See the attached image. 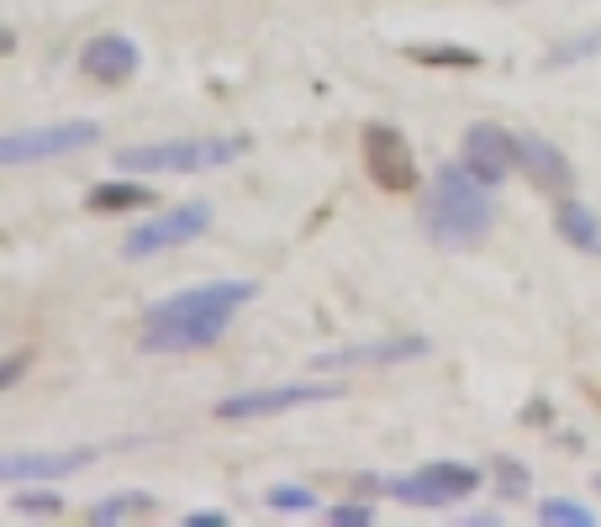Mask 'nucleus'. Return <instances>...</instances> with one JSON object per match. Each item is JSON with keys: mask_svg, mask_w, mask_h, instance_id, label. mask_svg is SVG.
I'll return each mask as SVG.
<instances>
[{"mask_svg": "<svg viewBox=\"0 0 601 527\" xmlns=\"http://www.w3.org/2000/svg\"><path fill=\"white\" fill-rule=\"evenodd\" d=\"M491 227H496L491 185H481L464 164L433 169L427 196H422V233L433 237L438 248H449V254H464V248H481Z\"/></svg>", "mask_w": 601, "mask_h": 527, "instance_id": "f257e3e1", "label": "nucleus"}, {"mask_svg": "<svg viewBox=\"0 0 601 527\" xmlns=\"http://www.w3.org/2000/svg\"><path fill=\"white\" fill-rule=\"evenodd\" d=\"M248 148H254L248 132H211V138H175V143L117 148L111 164H117L121 175H201V169L238 164Z\"/></svg>", "mask_w": 601, "mask_h": 527, "instance_id": "f03ea898", "label": "nucleus"}, {"mask_svg": "<svg viewBox=\"0 0 601 527\" xmlns=\"http://www.w3.org/2000/svg\"><path fill=\"white\" fill-rule=\"evenodd\" d=\"M254 280H207V285H190L180 295H164L143 312V327L158 323H233L243 312V301H254Z\"/></svg>", "mask_w": 601, "mask_h": 527, "instance_id": "7ed1b4c3", "label": "nucleus"}, {"mask_svg": "<svg viewBox=\"0 0 601 527\" xmlns=\"http://www.w3.org/2000/svg\"><path fill=\"white\" fill-rule=\"evenodd\" d=\"M481 485H485V469L464 465V459H433V465L412 469L401 480H380V496H396L406 506H453V501H464Z\"/></svg>", "mask_w": 601, "mask_h": 527, "instance_id": "20e7f679", "label": "nucleus"}, {"mask_svg": "<svg viewBox=\"0 0 601 527\" xmlns=\"http://www.w3.org/2000/svg\"><path fill=\"white\" fill-rule=\"evenodd\" d=\"M211 201H185V206H169L164 216H143L138 227H127L121 237V259H153L164 248H185L211 227Z\"/></svg>", "mask_w": 601, "mask_h": 527, "instance_id": "39448f33", "label": "nucleus"}, {"mask_svg": "<svg viewBox=\"0 0 601 527\" xmlns=\"http://www.w3.org/2000/svg\"><path fill=\"white\" fill-rule=\"evenodd\" d=\"M349 385L332 380H300V385H259V390H238L227 401H216L222 422H254V417H280L296 407H322V401H343Z\"/></svg>", "mask_w": 601, "mask_h": 527, "instance_id": "423d86ee", "label": "nucleus"}, {"mask_svg": "<svg viewBox=\"0 0 601 527\" xmlns=\"http://www.w3.org/2000/svg\"><path fill=\"white\" fill-rule=\"evenodd\" d=\"M364 169H369V179H375L380 190H391V196H406V190L422 185L417 153L406 143V132H401V127H386V121H369V127H364Z\"/></svg>", "mask_w": 601, "mask_h": 527, "instance_id": "0eeeda50", "label": "nucleus"}, {"mask_svg": "<svg viewBox=\"0 0 601 527\" xmlns=\"http://www.w3.org/2000/svg\"><path fill=\"white\" fill-rule=\"evenodd\" d=\"M101 138L95 121H59V127H27V132H5L0 138V164L5 169H22L37 159H63V153H80Z\"/></svg>", "mask_w": 601, "mask_h": 527, "instance_id": "6e6552de", "label": "nucleus"}, {"mask_svg": "<svg viewBox=\"0 0 601 527\" xmlns=\"http://www.w3.org/2000/svg\"><path fill=\"white\" fill-rule=\"evenodd\" d=\"M459 164L481 179V185H507L511 175H522V164H517V132L496 127V121H475V127H464Z\"/></svg>", "mask_w": 601, "mask_h": 527, "instance_id": "1a4fd4ad", "label": "nucleus"}, {"mask_svg": "<svg viewBox=\"0 0 601 527\" xmlns=\"http://www.w3.org/2000/svg\"><path fill=\"white\" fill-rule=\"evenodd\" d=\"M138 63H143L138 43L121 37V32H101V37H91L80 48V74L95 80V85H127L138 74Z\"/></svg>", "mask_w": 601, "mask_h": 527, "instance_id": "9d476101", "label": "nucleus"}, {"mask_svg": "<svg viewBox=\"0 0 601 527\" xmlns=\"http://www.w3.org/2000/svg\"><path fill=\"white\" fill-rule=\"evenodd\" d=\"M517 164L543 196H570L575 190V164L565 159V148L543 143L539 132H517Z\"/></svg>", "mask_w": 601, "mask_h": 527, "instance_id": "9b49d317", "label": "nucleus"}, {"mask_svg": "<svg viewBox=\"0 0 601 527\" xmlns=\"http://www.w3.org/2000/svg\"><path fill=\"white\" fill-rule=\"evenodd\" d=\"M433 343L427 338H386V343H360V349L317 353V370H375V364H406V359H427Z\"/></svg>", "mask_w": 601, "mask_h": 527, "instance_id": "f8f14e48", "label": "nucleus"}, {"mask_svg": "<svg viewBox=\"0 0 601 527\" xmlns=\"http://www.w3.org/2000/svg\"><path fill=\"white\" fill-rule=\"evenodd\" d=\"M91 448H48V454H0V480H63L91 465Z\"/></svg>", "mask_w": 601, "mask_h": 527, "instance_id": "ddd939ff", "label": "nucleus"}, {"mask_svg": "<svg viewBox=\"0 0 601 527\" xmlns=\"http://www.w3.org/2000/svg\"><path fill=\"white\" fill-rule=\"evenodd\" d=\"M233 323H158L138 332V349L143 353H201L211 343H222Z\"/></svg>", "mask_w": 601, "mask_h": 527, "instance_id": "4468645a", "label": "nucleus"}, {"mask_svg": "<svg viewBox=\"0 0 601 527\" xmlns=\"http://www.w3.org/2000/svg\"><path fill=\"white\" fill-rule=\"evenodd\" d=\"M554 233L565 237L570 248H580V254L601 259V211L570 201V196H559V206H554Z\"/></svg>", "mask_w": 601, "mask_h": 527, "instance_id": "2eb2a0df", "label": "nucleus"}, {"mask_svg": "<svg viewBox=\"0 0 601 527\" xmlns=\"http://www.w3.org/2000/svg\"><path fill=\"white\" fill-rule=\"evenodd\" d=\"M158 201L149 185H132V179H101V185H91V196H85V206H91L95 216H127V211H149V206Z\"/></svg>", "mask_w": 601, "mask_h": 527, "instance_id": "dca6fc26", "label": "nucleus"}, {"mask_svg": "<svg viewBox=\"0 0 601 527\" xmlns=\"http://www.w3.org/2000/svg\"><path fill=\"white\" fill-rule=\"evenodd\" d=\"M153 506H158V501H153L149 491H117V496L95 501V506H91V512H85V517H91L95 527H117V523H132V517H143V512H153Z\"/></svg>", "mask_w": 601, "mask_h": 527, "instance_id": "f3484780", "label": "nucleus"}, {"mask_svg": "<svg viewBox=\"0 0 601 527\" xmlns=\"http://www.w3.org/2000/svg\"><path fill=\"white\" fill-rule=\"evenodd\" d=\"M586 59H601V27L565 37L559 48H549V54H543L539 69H575V63H586Z\"/></svg>", "mask_w": 601, "mask_h": 527, "instance_id": "a211bd4d", "label": "nucleus"}, {"mask_svg": "<svg viewBox=\"0 0 601 527\" xmlns=\"http://www.w3.org/2000/svg\"><path fill=\"white\" fill-rule=\"evenodd\" d=\"M406 59L427 63V69H475L481 54H475V48H459V43H412Z\"/></svg>", "mask_w": 601, "mask_h": 527, "instance_id": "6ab92c4d", "label": "nucleus"}, {"mask_svg": "<svg viewBox=\"0 0 601 527\" xmlns=\"http://www.w3.org/2000/svg\"><path fill=\"white\" fill-rule=\"evenodd\" d=\"M539 523L543 527H597L601 517L591 512V506H580V501L549 496V501H539Z\"/></svg>", "mask_w": 601, "mask_h": 527, "instance_id": "aec40b11", "label": "nucleus"}, {"mask_svg": "<svg viewBox=\"0 0 601 527\" xmlns=\"http://www.w3.org/2000/svg\"><path fill=\"white\" fill-rule=\"evenodd\" d=\"M11 512L27 517V523H54L63 512V501L54 496V491H16V496H11Z\"/></svg>", "mask_w": 601, "mask_h": 527, "instance_id": "412c9836", "label": "nucleus"}, {"mask_svg": "<svg viewBox=\"0 0 601 527\" xmlns=\"http://www.w3.org/2000/svg\"><path fill=\"white\" fill-rule=\"evenodd\" d=\"M491 469H496V491H502L507 501H522L528 491H533V475H528L522 459H496Z\"/></svg>", "mask_w": 601, "mask_h": 527, "instance_id": "4be33fe9", "label": "nucleus"}, {"mask_svg": "<svg viewBox=\"0 0 601 527\" xmlns=\"http://www.w3.org/2000/svg\"><path fill=\"white\" fill-rule=\"evenodd\" d=\"M270 506L274 512H317V491L311 485H274Z\"/></svg>", "mask_w": 601, "mask_h": 527, "instance_id": "5701e85b", "label": "nucleus"}, {"mask_svg": "<svg viewBox=\"0 0 601 527\" xmlns=\"http://www.w3.org/2000/svg\"><path fill=\"white\" fill-rule=\"evenodd\" d=\"M332 527H369L375 523V506H364V501H343V506H332V512H322Z\"/></svg>", "mask_w": 601, "mask_h": 527, "instance_id": "b1692460", "label": "nucleus"}, {"mask_svg": "<svg viewBox=\"0 0 601 527\" xmlns=\"http://www.w3.org/2000/svg\"><path fill=\"white\" fill-rule=\"evenodd\" d=\"M27 364H32V353H11L5 364H0V390H11V385L27 375Z\"/></svg>", "mask_w": 601, "mask_h": 527, "instance_id": "393cba45", "label": "nucleus"}, {"mask_svg": "<svg viewBox=\"0 0 601 527\" xmlns=\"http://www.w3.org/2000/svg\"><path fill=\"white\" fill-rule=\"evenodd\" d=\"M185 527H227V512H216V506H201V512H185Z\"/></svg>", "mask_w": 601, "mask_h": 527, "instance_id": "a878e982", "label": "nucleus"}, {"mask_svg": "<svg viewBox=\"0 0 601 527\" xmlns=\"http://www.w3.org/2000/svg\"><path fill=\"white\" fill-rule=\"evenodd\" d=\"M597 491H601V475H597Z\"/></svg>", "mask_w": 601, "mask_h": 527, "instance_id": "bb28decb", "label": "nucleus"}]
</instances>
